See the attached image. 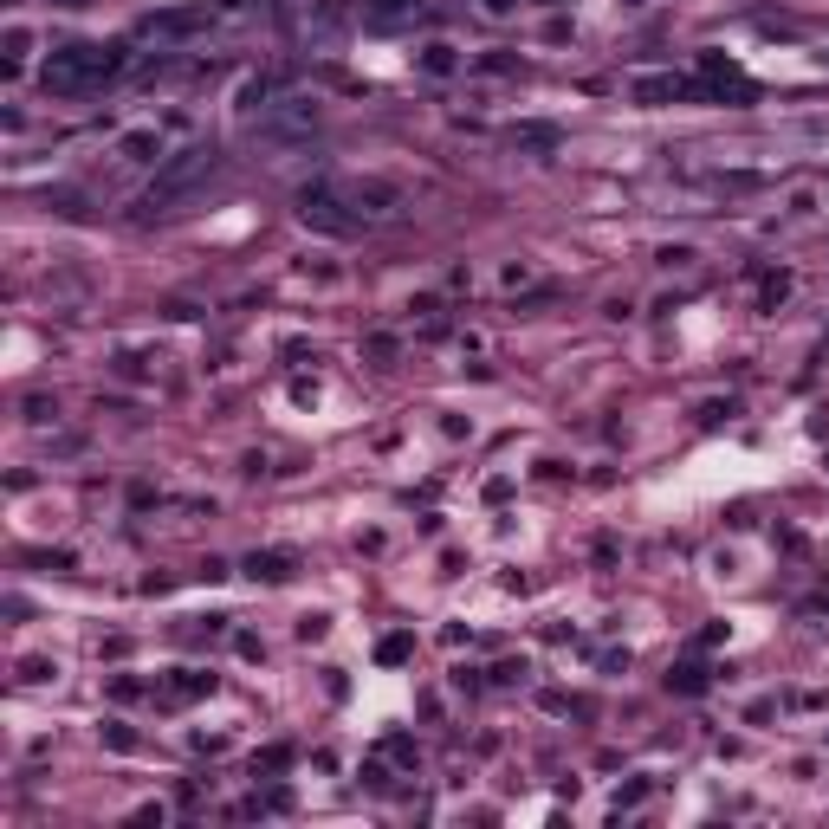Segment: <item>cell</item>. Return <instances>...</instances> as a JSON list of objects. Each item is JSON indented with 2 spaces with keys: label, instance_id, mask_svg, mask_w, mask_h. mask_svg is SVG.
Wrapping results in <instances>:
<instances>
[{
  "label": "cell",
  "instance_id": "obj_1",
  "mask_svg": "<svg viewBox=\"0 0 829 829\" xmlns=\"http://www.w3.org/2000/svg\"><path fill=\"white\" fill-rule=\"evenodd\" d=\"M214 169H221V149H208V143H201V149H182V156H169V162L156 169V182L143 188V214H175L188 195H195V188H208Z\"/></svg>",
  "mask_w": 829,
  "mask_h": 829
},
{
  "label": "cell",
  "instance_id": "obj_2",
  "mask_svg": "<svg viewBox=\"0 0 829 829\" xmlns=\"http://www.w3.org/2000/svg\"><path fill=\"white\" fill-rule=\"evenodd\" d=\"M124 72V52L117 46H65L46 59V91H59V98H78V91L104 85V78Z\"/></svg>",
  "mask_w": 829,
  "mask_h": 829
},
{
  "label": "cell",
  "instance_id": "obj_3",
  "mask_svg": "<svg viewBox=\"0 0 829 829\" xmlns=\"http://www.w3.org/2000/svg\"><path fill=\"white\" fill-rule=\"evenodd\" d=\"M318 130V104L311 98H279L260 111V143H298Z\"/></svg>",
  "mask_w": 829,
  "mask_h": 829
},
{
  "label": "cell",
  "instance_id": "obj_4",
  "mask_svg": "<svg viewBox=\"0 0 829 829\" xmlns=\"http://www.w3.org/2000/svg\"><path fill=\"white\" fill-rule=\"evenodd\" d=\"M298 214H305V227H324V234H350V227H357V214H344V195H337V188H305V195H298Z\"/></svg>",
  "mask_w": 829,
  "mask_h": 829
},
{
  "label": "cell",
  "instance_id": "obj_5",
  "mask_svg": "<svg viewBox=\"0 0 829 829\" xmlns=\"http://www.w3.org/2000/svg\"><path fill=\"white\" fill-rule=\"evenodd\" d=\"M201 26H208V13L188 7V13H149L143 33H156V39H188V33H201Z\"/></svg>",
  "mask_w": 829,
  "mask_h": 829
},
{
  "label": "cell",
  "instance_id": "obj_6",
  "mask_svg": "<svg viewBox=\"0 0 829 829\" xmlns=\"http://www.w3.org/2000/svg\"><path fill=\"white\" fill-rule=\"evenodd\" d=\"M117 156H124V162H149V156H162V137H156V130H130V137L117 143Z\"/></svg>",
  "mask_w": 829,
  "mask_h": 829
},
{
  "label": "cell",
  "instance_id": "obj_7",
  "mask_svg": "<svg viewBox=\"0 0 829 829\" xmlns=\"http://www.w3.org/2000/svg\"><path fill=\"white\" fill-rule=\"evenodd\" d=\"M454 46H447V39H434V46L428 52H421V72H434V78H447V72H454Z\"/></svg>",
  "mask_w": 829,
  "mask_h": 829
},
{
  "label": "cell",
  "instance_id": "obj_8",
  "mask_svg": "<svg viewBox=\"0 0 829 829\" xmlns=\"http://www.w3.org/2000/svg\"><path fill=\"white\" fill-rule=\"evenodd\" d=\"M480 7H486V13H512V0H480Z\"/></svg>",
  "mask_w": 829,
  "mask_h": 829
}]
</instances>
